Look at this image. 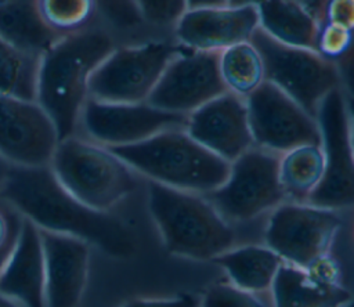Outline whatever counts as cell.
I'll use <instances>...</instances> for the list:
<instances>
[{"mask_svg":"<svg viewBox=\"0 0 354 307\" xmlns=\"http://www.w3.org/2000/svg\"><path fill=\"white\" fill-rule=\"evenodd\" d=\"M0 307H24V306L17 300L0 293Z\"/></svg>","mask_w":354,"mask_h":307,"instance_id":"obj_35","label":"cell"},{"mask_svg":"<svg viewBox=\"0 0 354 307\" xmlns=\"http://www.w3.org/2000/svg\"><path fill=\"white\" fill-rule=\"evenodd\" d=\"M17 238H18V236H17ZM14 245H15V242H14L12 245H10V246H7V248H4V249L0 250V271L3 270V267H4V264H6L7 259H8V256H10V253H11V250H12V248H14Z\"/></svg>","mask_w":354,"mask_h":307,"instance_id":"obj_36","label":"cell"},{"mask_svg":"<svg viewBox=\"0 0 354 307\" xmlns=\"http://www.w3.org/2000/svg\"><path fill=\"white\" fill-rule=\"evenodd\" d=\"M199 307H266L252 292L241 289L234 283L217 282L212 285L202 300Z\"/></svg>","mask_w":354,"mask_h":307,"instance_id":"obj_29","label":"cell"},{"mask_svg":"<svg viewBox=\"0 0 354 307\" xmlns=\"http://www.w3.org/2000/svg\"><path fill=\"white\" fill-rule=\"evenodd\" d=\"M259 29L254 4L188 8L174 26L173 37L183 47L220 53L234 44L250 41Z\"/></svg>","mask_w":354,"mask_h":307,"instance_id":"obj_16","label":"cell"},{"mask_svg":"<svg viewBox=\"0 0 354 307\" xmlns=\"http://www.w3.org/2000/svg\"><path fill=\"white\" fill-rule=\"evenodd\" d=\"M227 272L231 283L248 292L271 288L274 278L285 263L268 246H242L230 249L212 260Z\"/></svg>","mask_w":354,"mask_h":307,"instance_id":"obj_21","label":"cell"},{"mask_svg":"<svg viewBox=\"0 0 354 307\" xmlns=\"http://www.w3.org/2000/svg\"><path fill=\"white\" fill-rule=\"evenodd\" d=\"M263 64L266 82L277 86L315 118L321 101L343 87L339 68L313 48L279 43L257 29L252 37Z\"/></svg>","mask_w":354,"mask_h":307,"instance_id":"obj_7","label":"cell"},{"mask_svg":"<svg viewBox=\"0 0 354 307\" xmlns=\"http://www.w3.org/2000/svg\"><path fill=\"white\" fill-rule=\"evenodd\" d=\"M0 202L40 230L79 238L111 257L126 259L136 252V239L118 216L73 198L48 166H11Z\"/></svg>","mask_w":354,"mask_h":307,"instance_id":"obj_1","label":"cell"},{"mask_svg":"<svg viewBox=\"0 0 354 307\" xmlns=\"http://www.w3.org/2000/svg\"><path fill=\"white\" fill-rule=\"evenodd\" d=\"M225 220L246 221L286 201L279 181V154L252 147L230 163L225 181L203 195Z\"/></svg>","mask_w":354,"mask_h":307,"instance_id":"obj_8","label":"cell"},{"mask_svg":"<svg viewBox=\"0 0 354 307\" xmlns=\"http://www.w3.org/2000/svg\"><path fill=\"white\" fill-rule=\"evenodd\" d=\"M40 236L46 306L79 307L88 279L90 245L79 238L44 230H40Z\"/></svg>","mask_w":354,"mask_h":307,"instance_id":"obj_17","label":"cell"},{"mask_svg":"<svg viewBox=\"0 0 354 307\" xmlns=\"http://www.w3.org/2000/svg\"><path fill=\"white\" fill-rule=\"evenodd\" d=\"M108 148L147 181L202 195L218 188L230 171V162L196 142L184 127Z\"/></svg>","mask_w":354,"mask_h":307,"instance_id":"obj_3","label":"cell"},{"mask_svg":"<svg viewBox=\"0 0 354 307\" xmlns=\"http://www.w3.org/2000/svg\"><path fill=\"white\" fill-rule=\"evenodd\" d=\"M11 169V165L8 162H6L1 156H0V191L6 183V178L8 176V171Z\"/></svg>","mask_w":354,"mask_h":307,"instance_id":"obj_33","label":"cell"},{"mask_svg":"<svg viewBox=\"0 0 354 307\" xmlns=\"http://www.w3.org/2000/svg\"><path fill=\"white\" fill-rule=\"evenodd\" d=\"M344 307H354V300H351L348 304H346Z\"/></svg>","mask_w":354,"mask_h":307,"instance_id":"obj_38","label":"cell"},{"mask_svg":"<svg viewBox=\"0 0 354 307\" xmlns=\"http://www.w3.org/2000/svg\"><path fill=\"white\" fill-rule=\"evenodd\" d=\"M48 167L73 198L101 212H111L140 184V176L118 155L82 134L59 140Z\"/></svg>","mask_w":354,"mask_h":307,"instance_id":"obj_5","label":"cell"},{"mask_svg":"<svg viewBox=\"0 0 354 307\" xmlns=\"http://www.w3.org/2000/svg\"><path fill=\"white\" fill-rule=\"evenodd\" d=\"M325 170L319 144H304L279 154V181L292 202H307L322 181Z\"/></svg>","mask_w":354,"mask_h":307,"instance_id":"obj_23","label":"cell"},{"mask_svg":"<svg viewBox=\"0 0 354 307\" xmlns=\"http://www.w3.org/2000/svg\"><path fill=\"white\" fill-rule=\"evenodd\" d=\"M185 131L227 162L254 147L245 98L225 91L187 115Z\"/></svg>","mask_w":354,"mask_h":307,"instance_id":"obj_15","label":"cell"},{"mask_svg":"<svg viewBox=\"0 0 354 307\" xmlns=\"http://www.w3.org/2000/svg\"><path fill=\"white\" fill-rule=\"evenodd\" d=\"M347 104H348V115H350V127H351V140L354 147V97L347 95Z\"/></svg>","mask_w":354,"mask_h":307,"instance_id":"obj_34","label":"cell"},{"mask_svg":"<svg viewBox=\"0 0 354 307\" xmlns=\"http://www.w3.org/2000/svg\"><path fill=\"white\" fill-rule=\"evenodd\" d=\"M230 4V0H187L188 8H203V7H217Z\"/></svg>","mask_w":354,"mask_h":307,"instance_id":"obj_32","label":"cell"},{"mask_svg":"<svg viewBox=\"0 0 354 307\" xmlns=\"http://www.w3.org/2000/svg\"><path fill=\"white\" fill-rule=\"evenodd\" d=\"M259 29L271 39L295 47L313 48L319 21L293 0H260Z\"/></svg>","mask_w":354,"mask_h":307,"instance_id":"obj_20","label":"cell"},{"mask_svg":"<svg viewBox=\"0 0 354 307\" xmlns=\"http://www.w3.org/2000/svg\"><path fill=\"white\" fill-rule=\"evenodd\" d=\"M324 264V263H322ZM321 264V266H322ZM303 270L283 263L271 285L275 307H344L353 297L330 270Z\"/></svg>","mask_w":354,"mask_h":307,"instance_id":"obj_19","label":"cell"},{"mask_svg":"<svg viewBox=\"0 0 354 307\" xmlns=\"http://www.w3.org/2000/svg\"><path fill=\"white\" fill-rule=\"evenodd\" d=\"M293 1L301 6L304 10H307L311 15H314L321 22L324 8L328 0H293Z\"/></svg>","mask_w":354,"mask_h":307,"instance_id":"obj_31","label":"cell"},{"mask_svg":"<svg viewBox=\"0 0 354 307\" xmlns=\"http://www.w3.org/2000/svg\"><path fill=\"white\" fill-rule=\"evenodd\" d=\"M41 22L64 37L100 24L97 0H35Z\"/></svg>","mask_w":354,"mask_h":307,"instance_id":"obj_26","label":"cell"},{"mask_svg":"<svg viewBox=\"0 0 354 307\" xmlns=\"http://www.w3.org/2000/svg\"><path fill=\"white\" fill-rule=\"evenodd\" d=\"M40 57L28 53L0 36V93L35 100Z\"/></svg>","mask_w":354,"mask_h":307,"instance_id":"obj_25","label":"cell"},{"mask_svg":"<svg viewBox=\"0 0 354 307\" xmlns=\"http://www.w3.org/2000/svg\"><path fill=\"white\" fill-rule=\"evenodd\" d=\"M218 71L225 90L242 98L266 82L263 58L252 40L220 51Z\"/></svg>","mask_w":354,"mask_h":307,"instance_id":"obj_24","label":"cell"},{"mask_svg":"<svg viewBox=\"0 0 354 307\" xmlns=\"http://www.w3.org/2000/svg\"><path fill=\"white\" fill-rule=\"evenodd\" d=\"M148 212L166 249L192 260H213L231 249L234 231L202 195L147 181Z\"/></svg>","mask_w":354,"mask_h":307,"instance_id":"obj_4","label":"cell"},{"mask_svg":"<svg viewBox=\"0 0 354 307\" xmlns=\"http://www.w3.org/2000/svg\"><path fill=\"white\" fill-rule=\"evenodd\" d=\"M225 91L218 53L183 47L167 64L147 102L167 112L188 115Z\"/></svg>","mask_w":354,"mask_h":307,"instance_id":"obj_13","label":"cell"},{"mask_svg":"<svg viewBox=\"0 0 354 307\" xmlns=\"http://www.w3.org/2000/svg\"><path fill=\"white\" fill-rule=\"evenodd\" d=\"M315 119L325 170L307 203L333 210L354 207V147L347 93L343 87L335 89L321 101Z\"/></svg>","mask_w":354,"mask_h":307,"instance_id":"obj_10","label":"cell"},{"mask_svg":"<svg viewBox=\"0 0 354 307\" xmlns=\"http://www.w3.org/2000/svg\"><path fill=\"white\" fill-rule=\"evenodd\" d=\"M337 212L307 202H283L268 220L267 246L285 263L314 270L324 263L342 227Z\"/></svg>","mask_w":354,"mask_h":307,"instance_id":"obj_9","label":"cell"},{"mask_svg":"<svg viewBox=\"0 0 354 307\" xmlns=\"http://www.w3.org/2000/svg\"><path fill=\"white\" fill-rule=\"evenodd\" d=\"M187 115L159 109L148 102L116 104L88 98L79 130L82 136L105 147L144 141L163 130L185 127Z\"/></svg>","mask_w":354,"mask_h":307,"instance_id":"obj_12","label":"cell"},{"mask_svg":"<svg viewBox=\"0 0 354 307\" xmlns=\"http://www.w3.org/2000/svg\"><path fill=\"white\" fill-rule=\"evenodd\" d=\"M254 147L282 154L304 144H319L314 116L270 82L245 98Z\"/></svg>","mask_w":354,"mask_h":307,"instance_id":"obj_11","label":"cell"},{"mask_svg":"<svg viewBox=\"0 0 354 307\" xmlns=\"http://www.w3.org/2000/svg\"><path fill=\"white\" fill-rule=\"evenodd\" d=\"M116 46V37L97 24L61 37L40 57L36 101L54 123L59 140L77 134L90 98V79Z\"/></svg>","mask_w":354,"mask_h":307,"instance_id":"obj_2","label":"cell"},{"mask_svg":"<svg viewBox=\"0 0 354 307\" xmlns=\"http://www.w3.org/2000/svg\"><path fill=\"white\" fill-rule=\"evenodd\" d=\"M0 36L39 57L61 39L41 22L35 0H6L0 4Z\"/></svg>","mask_w":354,"mask_h":307,"instance_id":"obj_22","label":"cell"},{"mask_svg":"<svg viewBox=\"0 0 354 307\" xmlns=\"http://www.w3.org/2000/svg\"><path fill=\"white\" fill-rule=\"evenodd\" d=\"M122 307H199V300L192 295H178L167 299H137Z\"/></svg>","mask_w":354,"mask_h":307,"instance_id":"obj_30","label":"cell"},{"mask_svg":"<svg viewBox=\"0 0 354 307\" xmlns=\"http://www.w3.org/2000/svg\"><path fill=\"white\" fill-rule=\"evenodd\" d=\"M183 48L174 37L116 46L94 71L88 95L116 104L147 102L163 71Z\"/></svg>","mask_w":354,"mask_h":307,"instance_id":"obj_6","label":"cell"},{"mask_svg":"<svg viewBox=\"0 0 354 307\" xmlns=\"http://www.w3.org/2000/svg\"><path fill=\"white\" fill-rule=\"evenodd\" d=\"M97 6L100 24L116 37L119 44L166 39L144 22L133 0H97Z\"/></svg>","mask_w":354,"mask_h":307,"instance_id":"obj_27","label":"cell"},{"mask_svg":"<svg viewBox=\"0 0 354 307\" xmlns=\"http://www.w3.org/2000/svg\"><path fill=\"white\" fill-rule=\"evenodd\" d=\"M59 141L57 129L35 100L0 93V156L11 166H48Z\"/></svg>","mask_w":354,"mask_h":307,"instance_id":"obj_14","label":"cell"},{"mask_svg":"<svg viewBox=\"0 0 354 307\" xmlns=\"http://www.w3.org/2000/svg\"><path fill=\"white\" fill-rule=\"evenodd\" d=\"M260 0H230V4L232 6H243V4H259Z\"/></svg>","mask_w":354,"mask_h":307,"instance_id":"obj_37","label":"cell"},{"mask_svg":"<svg viewBox=\"0 0 354 307\" xmlns=\"http://www.w3.org/2000/svg\"><path fill=\"white\" fill-rule=\"evenodd\" d=\"M0 293L24 307H47L40 230L24 217L15 245L0 271Z\"/></svg>","mask_w":354,"mask_h":307,"instance_id":"obj_18","label":"cell"},{"mask_svg":"<svg viewBox=\"0 0 354 307\" xmlns=\"http://www.w3.org/2000/svg\"><path fill=\"white\" fill-rule=\"evenodd\" d=\"M144 22L159 36L173 37L181 15L188 10L187 0H133Z\"/></svg>","mask_w":354,"mask_h":307,"instance_id":"obj_28","label":"cell"}]
</instances>
